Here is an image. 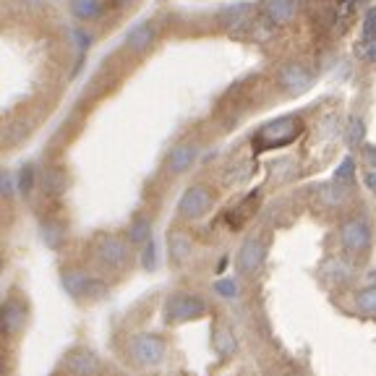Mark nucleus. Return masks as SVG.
I'll return each mask as SVG.
<instances>
[{"instance_id": "obj_1", "label": "nucleus", "mask_w": 376, "mask_h": 376, "mask_svg": "<svg viewBox=\"0 0 376 376\" xmlns=\"http://www.w3.org/2000/svg\"><path fill=\"white\" fill-rule=\"evenodd\" d=\"M301 134H303V120L301 118H293V115H287V118H277L275 123H266L264 129L259 131L257 138H254V147H257L259 152H264V149L287 147V144H293Z\"/></svg>"}, {"instance_id": "obj_2", "label": "nucleus", "mask_w": 376, "mask_h": 376, "mask_svg": "<svg viewBox=\"0 0 376 376\" xmlns=\"http://www.w3.org/2000/svg\"><path fill=\"white\" fill-rule=\"evenodd\" d=\"M202 313H207V303L199 298V295L191 293H175L167 298L165 303V319L167 321H188V319H199Z\"/></svg>"}, {"instance_id": "obj_3", "label": "nucleus", "mask_w": 376, "mask_h": 376, "mask_svg": "<svg viewBox=\"0 0 376 376\" xmlns=\"http://www.w3.org/2000/svg\"><path fill=\"white\" fill-rule=\"evenodd\" d=\"M131 353H134V358H136L138 363L157 366V363H162V358H165V342L157 337V335L141 332V335H136V337L131 339Z\"/></svg>"}, {"instance_id": "obj_4", "label": "nucleus", "mask_w": 376, "mask_h": 376, "mask_svg": "<svg viewBox=\"0 0 376 376\" xmlns=\"http://www.w3.org/2000/svg\"><path fill=\"white\" fill-rule=\"evenodd\" d=\"M339 240H342V248L350 251V254H363L368 246H371V228L363 217H356V220H348L339 230Z\"/></svg>"}, {"instance_id": "obj_5", "label": "nucleus", "mask_w": 376, "mask_h": 376, "mask_svg": "<svg viewBox=\"0 0 376 376\" xmlns=\"http://www.w3.org/2000/svg\"><path fill=\"white\" fill-rule=\"evenodd\" d=\"M212 207V193L207 186H191L188 191L181 196V202H178V212L188 217V220H199L204 217Z\"/></svg>"}, {"instance_id": "obj_6", "label": "nucleus", "mask_w": 376, "mask_h": 376, "mask_svg": "<svg viewBox=\"0 0 376 376\" xmlns=\"http://www.w3.org/2000/svg\"><path fill=\"white\" fill-rule=\"evenodd\" d=\"M94 257H97L100 264L110 266V269H118V266H123V261L129 259V246L120 238H115V235H105V238L97 243V248H94Z\"/></svg>"}, {"instance_id": "obj_7", "label": "nucleus", "mask_w": 376, "mask_h": 376, "mask_svg": "<svg viewBox=\"0 0 376 376\" xmlns=\"http://www.w3.org/2000/svg\"><path fill=\"white\" fill-rule=\"evenodd\" d=\"M264 261V243L257 238H248L238 251V269L243 275H254Z\"/></svg>"}, {"instance_id": "obj_8", "label": "nucleus", "mask_w": 376, "mask_h": 376, "mask_svg": "<svg viewBox=\"0 0 376 376\" xmlns=\"http://www.w3.org/2000/svg\"><path fill=\"white\" fill-rule=\"evenodd\" d=\"M24 321H27L24 303L16 301V298H8V301L3 303V332L6 335H16L24 327Z\"/></svg>"}, {"instance_id": "obj_9", "label": "nucleus", "mask_w": 376, "mask_h": 376, "mask_svg": "<svg viewBox=\"0 0 376 376\" xmlns=\"http://www.w3.org/2000/svg\"><path fill=\"white\" fill-rule=\"evenodd\" d=\"M155 32H157V29H155V24H152V21H141V24H136V27H134L129 34H126V45H129L131 50L141 53V50H147V47L152 45Z\"/></svg>"}, {"instance_id": "obj_10", "label": "nucleus", "mask_w": 376, "mask_h": 376, "mask_svg": "<svg viewBox=\"0 0 376 376\" xmlns=\"http://www.w3.org/2000/svg\"><path fill=\"white\" fill-rule=\"evenodd\" d=\"M280 84H283L287 92H303V89H309L311 76H309V71L303 65H287L283 71V76H280Z\"/></svg>"}, {"instance_id": "obj_11", "label": "nucleus", "mask_w": 376, "mask_h": 376, "mask_svg": "<svg viewBox=\"0 0 376 376\" xmlns=\"http://www.w3.org/2000/svg\"><path fill=\"white\" fill-rule=\"evenodd\" d=\"M193 160H196V147L193 144H178L167 157V167H170V173H186L193 165Z\"/></svg>"}, {"instance_id": "obj_12", "label": "nucleus", "mask_w": 376, "mask_h": 376, "mask_svg": "<svg viewBox=\"0 0 376 376\" xmlns=\"http://www.w3.org/2000/svg\"><path fill=\"white\" fill-rule=\"evenodd\" d=\"M65 368L76 376H86L97 368V358H94L92 353H86V350H79V353H71V356H68Z\"/></svg>"}, {"instance_id": "obj_13", "label": "nucleus", "mask_w": 376, "mask_h": 376, "mask_svg": "<svg viewBox=\"0 0 376 376\" xmlns=\"http://www.w3.org/2000/svg\"><path fill=\"white\" fill-rule=\"evenodd\" d=\"M92 283V277H86L79 269H68L63 272V287L65 293H71L74 298H86V287Z\"/></svg>"}, {"instance_id": "obj_14", "label": "nucleus", "mask_w": 376, "mask_h": 376, "mask_svg": "<svg viewBox=\"0 0 376 376\" xmlns=\"http://www.w3.org/2000/svg\"><path fill=\"white\" fill-rule=\"evenodd\" d=\"M295 11V0H266V13L272 24H285L290 21Z\"/></svg>"}, {"instance_id": "obj_15", "label": "nucleus", "mask_w": 376, "mask_h": 376, "mask_svg": "<svg viewBox=\"0 0 376 376\" xmlns=\"http://www.w3.org/2000/svg\"><path fill=\"white\" fill-rule=\"evenodd\" d=\"M212 345H214V350H217V356H222V358L233 356V353H235V348H238V342H235V337H233V332L225 330V327H220V330L214 332Z\"/></svg>"}, {"instance_id": "obj_16", "label": "nucleus", "mask_w": 376, "mask_h": 376, "mask_svg": "<svg viewBox=\"0 0 376 376\" xmlns=\"http://www.w3.org/2000/svg\"><path fill=\"white\" fill-rule=\"evenodd\" d=\"M71 13L82 21L94 19L100 13V0H71Z\"/></svg>"}, {"instance_id": "obj_17", "label": "nucleus", "mask_w": 376, "mask_h": 376, "mask_svg": "<svg viewBox=\"0 0 376 376\" xmlns=\"http://www.w3.org/2000/svg\"><path fill=\"white\" fill-rule=\"evenodd\" d=\"M222 19H225V24H228L230 29L243 27V24H248V19H251V8H248V6H235V8H225V11H222Z\"/></svg>"}, {"instance_id": "obj_18", "label": "nucleus", "mask_w": 376, "mask_h": 376, "mask_svg": "<svg viewBox=\"0 0 376 376\" xmlns=\"http://www.w3.org/2000/svg\"><path fill=\"white\" fill-rule=\"evenodd\" d=\"M170 257L175 261H186V259L191 257V240L186 238V235H181V233L170 235Z\"/></svg>"}, {"instance_id": "obj_19", "label": "nucleus", "mask_w": 376, "mask_h": 376, "mask_svg": "<svg viewBox=\"0 0 376 376\" xmlns=\"http://www.w3.org/2000/svg\"><path fill=\"white\" fill-rule=\"evenodd\" d=\"M152 238V222L149 220H136L134 225L129 228V240L131 243H147V240Z\"/></svg>"}, {"instance_id": "obj_20", "label": "nucleus", "mask_w": 376, "mask_h": 376, "mask_svg": "<svg viewBox=\"0 0 376 376\" xmlns=\"http://www.w3.org/2000/svg\"><path fill=\"white\" fill-rule=\"evenodd\" d=\"M356 309L363 313L376 311V285H371V287H366V290H361L356 295Z\"/></svg>"}, {"instance_id": "obj_21", "label": "nucleus", "mask_w": 376, "mask_h": 376, "mask_svg": "<svg viewBox=\"0 0 376 376\" xmlns=\"http://www.w3.org/2000/svg\"><path fill=\"white\" fill-rule=\"evenodd\" d=\"M353 178H356V162H353L350 157H345V160L339 162L337 173H335V186H350Z\"/></svg>"}, {"instance_id": "obj_22", "label": "nucleus", "mask_w": 376, "mask_h": 376, "mask_svg": "<svg viewBox=\"0 0 376 376\" xmlns=\"http://www.w3.org/2000/svg\"><path fill=\"white\" fill-rule=\"evenodd\" d=\"M356 56L361 60H376V37H363V42H358Z\"/></svg>"}, {"instance_id": "obj_23", "label": "nucleus", "mask_w": 376, "mask_h": 376, "mask_svg": "<svg viewBox=\"0 0 376 376\" xmlns=\"http://www.w3.org/2000/svg\"><path fill=\"white\" fill-rule=\"evenodd\" d=\"M363 134H366L363 120H361V118L350 120V129H348V144H350V147H358V144L363 141Z\"/></svg>"}, {"instance_id": "obj_24", "label": "nucleus", "mask_w": 376, "mask_h": 376, "mask_svg": "<svg viewBox=\"0 0 376 376\" xmlns=\"http://www.w3.org/2000/svg\"><path fill=\"white\" fill-rule=\"evenodd\" d=\"M141 266L149 269V272L157 266V246H155V240L152 238L144 243V251H141Z\"/></svg>"}, {"instance_id": "obj_25", "label": "nucleus", "mask_w": 376, "mask_h": 376, "mask_svg": "<svg viewBox=\"0 0 376 376\" xmlns=\"http://www.w3.org/2000/svg\"><path fill=\"white\" fill-rule=\"evenodd\" d=\"M214 293H220L222 298H235L238 295V283L235 280H217L214 283Z\"/></svg>"}, {"instance_id": "obj_26", "label": "nucleus", "mask_w": 376, "mask_h": 376, "mask_svg": "<svg viewBox=\"0 0 376 376\" xmlns=\"http://www.w3.org/2000/svg\"><path fill=\"white\" fill-rule=\"evenodd\" d=\"M42 240H45L47 246H58V240H60V230L56 225H42Z\"/></svg>"}, {"instance_id": "obj_27", "label": "nucleus", "mask_w": 376, "mask_h": 376, "mask_svg": "<svg viewBox=\"0 0 376 376\" xmlns=\"http://www.w3.org/2000/svg\"><path fill=\"white\" fill-rule=\"evenodd\" d=\"M32 183H34V173H32V167H24V170L19 173V188H21V193L32 191Z\"/></svg>"}, {"instance_id": "obj_28", "label": "nucleus", "mask_w": 376, "mask_h": 376, "mask_svg": "<svg viewBox=\"0 0 376 376\" xmlns=\"http://www.w3.org/2000/svg\"><path fill=\"white\" fill-rule=\"evenodd\" d=\"M363 37H376V8H371L363 19Z\"/></svg>"}, {"instance_id": "obj_29", "label": "nucleus", "mask_w": 376, "mask_h": 376, "mask_svg": "<svg viewBox=\"0 0 376 376\" xmlns=\"http://www.w3.org/2000/svg\"><path fill=\"white\" fill-rule=\"evenodd\" d=\"M0 186H3V196H11V193H13V178H11V173H3Z\"/></svg>"}, {"instance_id": "obj_30", "label": "nucleus", "mask_w": 376, "mask_h": 376, "mask_svg": "<svg viewBox=\"0 0 376 376\" xmlns=\"http://www.w3.org/2000/svg\"><path fill=\"white\" fill-rule=\"evenodd\" d=\"M366 186L376 193V173H374V170H368V173H366Z\"/></svg>"}, {"instance_id": "obj_31", "label": "nucleus", "mask_w": 376, "mask_h": 376, "mask_svg": "<svg viewBox=\"0 0 376 376\" xmlns=\"http://www.w3.org/2000/svg\"><path fill=\"white\" fill-rule=\"evenodd\" d=\"M366 160L371 162V167H376V147H368L366 149Z\"/></svg>"}, {"instance_id": "obj_32", "label": "nucleus", "mask_w": 376, "mask_h": 376, "mask_svg": "<svg viewBox=\"0 0 376 376\" xmlns=\"http://www.w3.org/2000/svg\"><path fill=\"white\" fill-rule=\"evenodd\" d=\"M118 6H129V3H134V0H115Z\"/></svg>"}, {"instance_id": "obj_33", "label": "nucleus", "mask_w": 376, "mask_h": 376, "mask_svg": "<svg viewBox=\"0 0 376 376\" xmlns=\"http://www.w3.org/2000/svg\"><path fill=\"white\" fill-rule=\"evenodd\" d=\"M283 376H298V374H283Z\"/></svg>"}]
</instances>
